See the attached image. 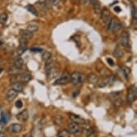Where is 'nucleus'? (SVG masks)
I'll return each mask as SVG.
<instances>
[{
    "mask_svg": "<svg viewBox=\"0 0 137 137\" xmlns=\"http://www.w3.org/2000/svg\"><path fill=\"white\" fill-rule=\"evenodd\" d=\"M32 79V76L30 73H22V74H15V75H12L11 77H10V81L12 82V83H28L30 82L31 80Z\"/></svg>",
    "mask_w": 137,
    "mask_h": 137,
    "instance_id": "f257e3e1",
    "label": "nucleus"
},
{
    "mask_svg": "<svg viewBox=\"0 0 137 137\" xmlns=\"http://www.w3.org/2000/svg\"><path fill=\"white\" fill-rule=\"evenodd\" d=\"M85 75L79 72H73L70 75V81L74 85H77L83 83L85 81Z\"/></svg>",
    "mask_w": 137,
    "mask_h": 137,
    "instance_id": "f03ea898",
    "label": "nucleus"
},
{
    "mask_svg": "<svg viewBox=\"0 0 137 137\" xmlns=\"http://www.w3.org/2000/svg\"><path fill=\"white\" fill-rule=\"evenodd\" d=\"M108 30H110L113 32L116 33L121 29V24L119 21L115 19H110L109 23L106 25Z\"/></svg>",
    "mask_w": 137,
    "mask_h": 137,
    "instance_id": "7ed1b4c3",
    "label": "nucleus"
},
{
    "mask_svg": "<svg viewBox=\"0 0 137 137\" xmlns=\"http://www.w3.org/2000/svg\"><path fill=\"white\" fill-rule=\"evenodd\" d=\"M137 98V90L136 86H131L128 90V95H127V101L129 103H132L135 101Z\"/></svg>",
    "mask_w": 137,
    "mask_h": 137,
    "instance_id": "20e7f679",
    "label": "nucleus"
},
{
    "mask_svg": "<svg viewBox=\"0 0 137 137\" xmlns=\"http://www.w3.org/2000/svg\"><path fill=\"white\" fill-rule=\"evenodd\" d=\"M70 81V75L68 73H64L57 81H55V85H66Z\"/></svg>",
    "mask_w": 137,
    "mask_h": 137,
    "instance_id": "39448f33",
    "label": "nucleus"
},
{
    "mask_svg": "<svg viewBox=\"0 0 137 137\" xmlns=\"http://www.w3.org/2000/svg\"><path fill=\"white\" fill-rule=\"evenodd\" d=\"M68 131L70 134L73 135H77L81 133V127L79 126V124L72 122L69 123L68 126Z\"/></svg>",
    "mask_w": 137,
    "mask_h": 137,
    "instance_id": "423d86ee",
    "label": "nucleus"
},
{
    "mask_svg": "<svg viewBox=\"0 0 137 137\" xmlns=\"http://www.w3.org/2000/svg\"><path fill=\"white\" fill-rule=\"evenodd\" d=\"M114 81V77L113 76H108L103 78L102 80H99L97 86L99 87H105L107 85L111 84Z\"/></svg>",
    "mask_w": 137,
    "mask_h": 137,
    "instance_id": "0eeeda50",
    "label": "nucleus"
},
{
    "mask_svg": "<svg viewBox=\"0 0 137 137\" xmlns=\"http://www.w3.org/2000/svg\"><path fill=\"white\" fill-rule=\"evenodd\" d=\"M23 129V126L21 124L19 123H13L12 125H10L9 126L8 130L11 133L13 134H17L20 133Z\"/></svg>",
    "mask_w": 137,
    "mask_h": 137,
    "instance_id": "6e6552de",
    "label": "nucleus"
},
{
    "mask_svg": "<svg viewBox=\"0 0 137 137\" xmlns=\"http://www.w3.org/2000/svg\"><path fill=\"white\" fill-rule=\"evenodd\" d=\"M47 70H48L47 76H48V79H50V80L55 79L60 74V70H59V69L57 68L56 67H53V68Z\"/></svg>",
    "mask_w": 137,
    "mask_h": 137,
    "instance_id": "1a4fd4ad",
    "label": "nucleus"
},
{
    "mask_svg": "<svg viewBox=\"0 0 137 137\" xmlns=\"http://www.w3.org/2000/svg\"><path fill=\"white\" fill-rule=\"evenodd\" d=\"M16 118L18 121H19L20 122H25L27 121V120L29 118V113L27 110H22L21 112L18 113L17 115L16 116Z\"/></svg>",
    "mask_w": 137,
    "mask_h": 137,
    "instance_id": "9d476101",
    "label": "nucleus"
},
{
    "mask_svg": "<svg viewBox=\"0 0 137 137\" xmlns=\"http://www.w3.org/2000/svg\"><path fill=\"white\" fill-rule=\"evenodd\" d=\"M120 42L124 48H130V43H129V38H128V33L126 32L123 33L121 38H120Z\"/></svg>",
    "mask_w": 137,
    "mask_h": 137,
    "instance_id": "9b49d317",
    "label": "nucleus"
},
{
    "mask_svg": "<svg viewBox=\"0 0 137 137\" xmlns=\"http://www.w3.org/2000/svg\"><path fill=\"white\" fill-rule=\"evenodd\" d=\"M70 118L73 122L77 123V124H81L83 125L86 122V121L83 118H82L78 115H75V114H70Z\"/></svg>",
    "mask_w": 137,
    "mask_h": 137,
    "instance_id": "f8f14e48",
    "label": "nucleus"
},
{
    "mask_svg": "<svg viewBox=\"0 0 137 137\" xmlns=\"http://www.w3.org/2000/svg\"><path fill=\"white\" fill-rule=\"evenodd\" d=\"M101 18L102 19H103V21L107 25L109 23L110 19H111L110 18V12L107 9H104L103 11H101Z\"/></svg>",
    "mask_w": 137,
    "mask_h": 137,
    "instance_id": "ddd939ff",
    "label": "nucleus"
},
{
    "mask_svg": "<svg viewBox=\"0 0 137 137\" xmlns=\"http://www.w3.org/2000/svg\"><path fill=\"white\" fill-rule=\"evenodd\" d=\"M88 81L90 83L92 84V85H95V86H97V84L99 83V77H98V75H95V73H90L88 75Z\"/></svg>",
    "mask_w": 137,
    "mask_h": 137,
    "instance_id": "4468645a",
    "label": "nucleus"
},
{
    "mask_svg": "<svg viewBox=\"0 0 137 137\" xmlns=\"http://www.w3.org/2000/svg\"><path fill=\"white\" fill-rule=\"evenodd\" d=\"M17 95L18 92H17L15 90L11 88L8 90V92L6 93V99H7L8 101H13L16 99Z\"/></svg>",
    "mask_w": 137,
    "mask_h": 137,
    "instance_id": "2eb2a0df",
    "label": "nucleus"
},
{
    "mask_svg": "<svg viewBox=\"0 0 137 137\" xmlns=\"http://www.w3.org/2000/svg\"><path fill=\"white\" fill-rule=\"evenodd\" d=\"M89 2L93 6V9H94L95 13L98 14V15L101 14V12L102 11L101 6V4L99 3V1L98 0H89Z\"/></svg>",
    "mask_w": 137,
    "mask_h": 137,
    "instance_id": "dca6fc26",
    "label": "nucleus"
},
{
    "mask_svg": "<svg viewBox=\"0 0 137 137\" xmlns=\"http://www.w3.org/2000/svg\"><path fill=\"white\" fill-rule=\"evenodd\" d=\"M20 35H21L22 38L25 40H31L33 37V33L28 31L27 30H22L20 31Z\"/></svg>",
    "mask_w": 137,
    "mask_h": 137,
    "instance_id": "f3484780",
    "label": "nucleus"
},
{
    "mask_svg": "<svg viewBox=\"0 0 137 137\" xmlns=\"http://www.w3.org/2000/svg\"><path fill=\"white\" fill-rule=\"evenodd\" d=\"M27 30L32 33L35 32H37L39 30L38 24H36V23H34V22L29 23L27 26Z\"/></svg>",
    "mask_w": 137,
    "mask_h": 137,
    "instance_id": "a211bd4d",
    "label": "nucleus"
},
{
    "mask_svg": "<svg viewBox=\"0 0 137 137\" xmlns=\"http://www.w3.org/2000/svg\"><path fill=\"white\" fill-rule=\"evenodd\" d=\"M24 60L22 59L21 57H16L14 60V66L17 67L18 68H22L24 66Z\"/></svg>",
    "mask_w": 137,
    "mask_h": 137,
    "instance_id": "6ab92c4d",
    "label": "nucleus"
},
{
    "mask_svg": "<svg viewBox=\"0 0 137 137\" xmlns=\"http://www.w3.org/2000/svg\"><path fill=\"white\" fill-rule=\"evenodd\" d=\"M12 89L15 90L17 92H22L23 89H24V86L22 83H12Z\"/></svg>",
    "mask_w": 137,
    "mask_h": 137,
    "instance_id": "aec40b11",
    "label": "nucleus"
},
{
    "mask_svg": "<svg viewBox=\"0 0 137 137\" xmlns=\"http://www.w3.org/2000/svg\"><path fill=\"white\" fill-rule=\"evenodd\" d=\"M9 120V115L6 112H2L1 114V118H0V123L5 124L6 123H8Z\"/></svg>",
    "mask_w": 137,
    "mask_h": 137,
    "instance_id": "412c9836",
    "label": "nucleus"
},
{
    "mask_svg": "<svg viewBox=\"0 0 137 137\" xmlns=\"http://www.w3.org/2000/svg\"><path fill=\"white\" fill-rule=\"evenodd\" d=\"M22 68H18L17 67H11V68H9V73L10 75H15V74H19L20 72L22 71Z\"/></svg>",
    "mask_w": 137,
    "mask_h": 137,
    "instance_id": "4be33fe9",
    "label": "nucleus"
},
{
    "mask_svg": "<svg viewBox=\"0 0 137 137\" xmlns=\"http://www.w3.org/2000/svg\"><path fill=\"white\" fill-rule=\"evenodd\" d=\"M113 56L116 57H118V58H120L123 55V51L120 49L119 48H116L115 50H114V52H113Z\"/></svg>",
    "mask_w": 137,
    "mask_h": 137,
    "instance_id": "5701e85b",
    "label": "nucleus"
},
{
    "mask_svg": "<svg viewBox=\"0 0 137 137\" xmlns=\"http://www.w3.org/2000/svg\"><path fill=\"white\" fill-rule=\"evenodd\" d=\"M51 57H52V54H51L50 52H48V51H45V52L42 53V58L43 60L47 61V60L51 59Z\"/></svg>",
    "mask_w": 137,
    "mask_h": 137,
    "instance_id": "b1692460",
    "label": "nucleus"
},
{
    "mask_svg": "<svg viewBox=\"0 0 137 137\" xmlns=\"http://www.w3.org/2000/svg\"><path fill=\"white\" fill-rule=\"evenodd\" d=\"M121 69L123 75H125V77H128V76H129L130 73H131V70H130V68H129L128 67H127V66H122V67L121 68Z\"/></svg>",
    "mask_w": 137,
    "mask_h": 137,
    "instance_id": "393cba45",
    "label": "nucleus"
},
{
    "mask_svg": "<svg viewBox=\"0 0 137 137\" xmlns=\"http://www.w3.org/2000/svg\"><path fill=\"white\" fill-rule=\"evenodd\" d=\"M8 20V15L6 13H2L0 15V24H5Z\"/></svg>",
    "mask_w": 137,
    "mask_h": 137,
    "instance_id": "a878e982",
    "label": "nucleus"
},
{
    "mask_svg": "<svg viewBox=\"0 0 137 137\" xmlns=\"http://www.w3.org/2000/svg\"><path fill=\"white\" fill-rule=\"evenodd\" d=\"M53 67H55V66L54 61L52 59L45 61V68H46V70H49V69L52 68Z\"/></svg>",
    "mask_w": 137,
    "mask_h": 137,
    "instance_id": "bb28decb",
    "label": "nucleus"
},
{
    "mask_svg": "<svg viewBox=\"0 0 137 137\" xmlns=\"http://www.w3.org/2000/svg\"><path fill=\"white\" fill-rule=\"evenodd\" d=\"M26 8H27V10H28L30 13H32V15H35V16H37V9H36V8L35 6L30 4V5H27V6H26Z\"/></svg>",
    "mask_w": 137,
    "mask_h": 137,
    "instance_id": "cd10ccee",
    "label": "nucleus"
},
{
    "mask_svg": "<svg viewBox=\"0 0 137 137\" xmlns=\"http://www.w3.org/2000/svg\"><path fill=\"white\" fill-rule=\"evenodd\" d=\"M57 137H70V134L67 130H63L57 134Z\"/></svg>",
    "mask_w": 137,
    "mask_h": 137,
    "instance_id": "c85d7f7f",
    "label": "nucleus"
},
{
    "mask_svg": "<svg viewBox=\"0 0 137 137\" xmlns=\"http://www.w3.org/2000/svg\"><path fill=\"white\" fill-rule=\"evenodd\" d=\"M63 118L60 116H56L54 118V123L56 124V125H60L62 123H63Z\"/></svg>",
    "mask_w": 137,
    "mask_h": 137,
    "instance_id": "c756f323",
    "label": "nucleus"
},
{
    "mask_svg": "<svg viewBox=\"0 0 137 137\" xmlns=\"http://www.w3.org/2000/svg\"><path fill=\"white\" fill-rule=\"evenodd\" d=\"M19 47H22V48H27V40L22 38V37L20 40H19Z\"/></svg>",
    "mask_w": 137,
    "mask_h": 137,
    "instance_id": "7c9ffc66",
    "label": "nucleus"
},
{
    "mask_svg": "<svg viewBox=\"0 0 137 137\" xmlns=\"http://www.w3.org/2000/svg\"><path fill=\"white\" fill-rule=\"evenodd\" d=\"M131 15L132 17L134 18L135 20H136L137 19V12H136V8L135 6H132L131 8Z\"/></svg>",
    "mask_w": 137,
    "mask_h": 137,
    "instance_id": "2f4dec72",
    "label": "nucleus"
},
{
    "mask_svg": "<svg viewBox=\"0 0 137 137\" xmlns=\"http://www.w3.org/2000/svg\"><path fill=\"white\" fill-rule=\"evenodd\" d=\"M27 50V48H22V47H19L17 50V53L18 55H22V54L24 53V52Z\"/></svg>",
    "mask_w": 137,
    "mask_h": 137,
    "instance_id": "473e14b6",
    "label": "nucleus"
},
{
    "mask_svg": "<svg viewBox=\"0 0 137 137\" xmlns=\"http://www.w3.org/2000/svg\"><path fill=\"white\" fill-rule=\"evenodd\" d=\"M49 2L53 6H57L60 4V0H49Z\"/></svg>",
    "mask_w": 137,
    "mask_h": 137,
    "instance_id": "72a5a7b5",
    "label": "nucleus"
},
{
    "mask_svg": "<svg viewBox=\"0 0 137 137\" xmlns=\"http://www.w3.org/2000/svg\"><path fill=\"white\" fill-rule=\"evenodd\" d=\"M31 51L33 53H41L42 51V49L40 48H31Z\"/></svg>",
    "mask_w": 137,
    "mask_h": 137,
    "instance_id": "f704fd0d",
    "label": "nucleus"
},
{
    "mask_svg": "<svg viewBox=\"0 0 137 137\" xmlns=\"http://www.w3.org/2000/svg\"><path fill=\"white\" fill-rule=\"evenodd\" d=\"M15 106H16V107L18 108H21L22 107L23 104H22V102L20 100H19V101H17L16 102Z\"/></svg>",
    "mask_w": 137,
    "mask_h": 137,
    "instance_id": "c9c22d12",
    "label": "nucleus"
},
{
    "mask_svg": "<svg viewBox=\"0 0 137 137\" xmlns=\"http://www.w3.org/2000/svg\"><path fill=\"white\" fill-rule=\"evenodd\" d=\"M87 137H97V134H96L95 131L93 130L90 133H89L87 135Z\"/></svg>",
    "mask_w": 137,
    "mask_h": 137,
    "instance_id": "e433bc0d",
    "label": "nucleus"
},
{
    "mask_svg": "<svg viewBox=\"0 0 137 137\" xmlns=\"http://www.w3.org/2000/svg\"><path fill=\"white\" fill-rule=\"evenodd\" d=\"M106 61H107V63H108L110 66H114V62H113L112 59H110V58H107V59H106Z\"/></svg>",
    "mask_w": 137,
    "mask_h": 137,
    "instance_id": "4c0bfd02",
    "label": "nucleus"
},
{
    "mask_svg": "<svg viewBox=\"0 0 137 137\" xmlns=\"http://www.w3.org/2000/svg\"><path fill=\"white\" fill-rule=\"evenodd\" d=\"M4 130H5L4 125L3 123H0V133H1V132H4Z\"/></svg>",
    "mask_w": 137,
    "mask_h": 137,
    "instance_id": "58836bf2",
    "label": "nucleus"
},
{
    "mask_svg": "<svg viewBox=\"0 0 137 137\" xmlns=\"http://www.w3.org/2000/svg\"><path fill=\"white\" fill-rule=\"evenodd\" d=\"M114 10H115L116 12H118V13H119V12H120L121 11V9L120 8L119 6H116V7L114 8Z\"/></svg>",
    "mask_w": 137,
    "mask_h": 137,
    "instance_id": "ea45409f",
    "label": "nucleus"
},
{
    "mask_svg": "<svg viewBox=\"0 0 137 137\" xmlns=\"http://www.w3.org/2000/svg\"><path fill=\"white\" fill-rule=\"evenodd\" d=\"M0 137H8L6 134H4V132H1L0 133Z\"/></svg>",
    "mask_w": 137,
    "mask_h": 137,
    "instance_id": "a19ab883",
    "label": "nucleus"
},
{
    "mask_svg": "<svg viewBox=\"0 0 137 137\" xmlns=\"http://www.w3.org/2000/svg\"><path fill=\"white\" fill-rule=\"evenodd\" d=\"M23 137H32L31 135H30V134H27V135H25V136H24Z\"/></svg>",
    "mask_w": 137,
    "mask_h": 137,
    "instance_id": "79ce46f5",
    "label": "nucleus"
},
{
    "mask_svg": "<svg viewBox=\"0 0 137 137\" xmlns=\"http://www.w3.org/2000/svg\"><path fill=\"white\" fill-rule=\"evenodd\" d=\"M2 70H3V69H1V70H0V73H1L2 72Z\"/></svg>",
    "mask_w": 137,
    "mask_h": 137,
    "instance_id": "37998d69",
    "label": "nucleus"
},
{
    "mask_svg": "<svg viewBox=\"0 0 137 137\" xmlns=\"http://www.w3.org/2000/svg\"><path fill=\"white\" fill-rule=\"evenodd\" d=\"M1 108H2V106H0V109H1Z\"/></svg>",
    "mask_w": 137,
    "mask_h": 137,
    "instance_id": "c03bdc74",
    "label": "nucleus"
},
{
    "mask_svg": "<svg viewBox=\"0 0 137 137\" xmlns=\"http://www.w3.org/2000/svg\"><path fill=\"white\" fill-rule=\"evenodd\" d=\"M60 1H65V0H60Z\"/></svg>",
    "mask_w": 137,
    "mask_h": 137,
    "instance_id": "a18cd8bd",
    "label": "nucleus"
},
{
    "mask_svg": "<svg viewBox=\"0 0 137 137\" xmlns=\"http://www.w3.org/2000/svg\"><path fill=\"white\" fill-rule=\"evenodd\" d=\"M129 1H133V0H129Z\"/></svg>",
    "mask_w": 137,
    "mask_h": 137,
    "instance_id": "49530a36",
    "label": "nucleus"
}]
</instances>
